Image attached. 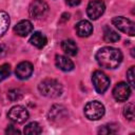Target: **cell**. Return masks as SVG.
Here are the masks:
<instances>
[{
  "mask_svg": "<svg viewBox=\"0 0 135 135\" xmlns=\"http://www.w3.org/2000/svg\"><path fill=\"white\" fill-rule=\"evenodd\" d=\"M96 60L101 68L116 69L122 61V53L120 50L112 46H104L97 51Z\"/></svg>",
  "mask_w": 135,
  "mask_h": 135,
  "instance_id": "cell-1",
  "label": "cell"
},
{
  "mask_svg": "<svg viewBox=\"0 0 135 135\" xmlns=\"http://www.w3.org/2000/svg\"><path fill=\"white\" fill-rule=\"evenodd\" d=\"M38 90L41 95L47 98H56L62 94V85L56 79H44L39 85Z\"/></svg>",
  "mask_w": 135,
  "mask_h": 135,
  "instance_id": "cell-2",
  "label": "cell"
},
{
  "mask_svg": "<svg viewBox=\"0 0 135 135\" xmlns=\"http://www.w3.org/2000/svg\"><path fill=\"white\" fill-rule=\"evenodd\" d=\"M104 111H105L104 105L97 100H93V101L88 102L84 107V110H83L85 117L90 120L100 119L104 115Z\"/></svg>",
  "mask_w": 135,
  "mask_h": 135,
  "instance_id": "cell-3",
  "label": "cell"
},
{
  "mask_svg": "<svg viewBox=\"0 0 135 135\" xmlns=\"http://www.w3.org/2000/svg\"><path fill=\"white\" fill-rule=\"evenodd\" d=\"M112 23L120 32H122L124 34H128L130 36H134V34H135V23L132 20H130L126 17H122V16H117V17H114L112 19Z\"/></svg>",
  "mask_w": 135,
  "mask_h": 135,
  "instance_id": "cell-4",
  "label": "cell"
},
{
  "mask_svg": "<svg viewBox=\"0 0 135 135\" xmlns=\"http://www.w3.org/2000/svg\"><path fill=\"white\" fill-rule=\"evenodd\" d=\"M92 82L97 93L103 94L110 86V78L101 71H95L92 75Z\"/></svg>",
  "mask_w": 135,
  "mask_h": 135,
  "instance_id": "cell-5",
  "label": "cell"
},
{
  "mask_svg": "<svg viewBox=\"0 0 135 135\" xmlns=\"http://www.w3.org/2000/svg\"><path fill=\"white\" fill-rule=\"evenodd\" d=\"M49 12V5L43 0H34L28 6V14L34 19H40Z\"/></svg>",
  "mask_w": 135,
  "mask_h": 135,
  "instance_id": "cell-6",
  "label": "cell"
},
{
  "mask_svg": "<svg viewBox=\"0 0 135 135\" xmlns=\"http://www.w3.org/2000/svg\"><path fill=\"white\" fill-rule=\"evenodd\" d=\"M105 11V4L102 0H92L89 2L86 6V15L89 16L90 19L96 20Z\"/></svg>",
  "mask_w": 135,
  "mask_h": 135,
  "instance_id": "cell-7",
  "label": "cell"
},
{
  "mask_svg": "<svg viewBox=\"0 0 135 135\" xmlns=\"http://www.w3.org/2000/svg\"><path fill=\"white\" fill-rule=\"evenodd\" d=\"M7 117L15 123H23L28 119V112L22 105H15L8 111Z\"/></svg>",
  "mask_w": 135,
  "mask_h": 135,
  "instance_id": "cell-8",
  "label": "cell"
},
{
  "mask_svg": "<svg viewBox=\"0 0 135 135\" xmlns=\"http://www.w3.org/2000/svg\"><path fill=\"white\" fill-rule=\"evenodd\" d=\"M131 95V89L126 82H118L113 89V97L116 101H127Z\"/></svg>",
  "mask_w": 135,
  "mask_h": 135,
  "instance_id": "cell-9",
  "label": "cell"
},
{
  "mask_svg": "<svg viewBox=\"0 0 135 135\" xmlns=\"http://www.w3.org/2000/svg\"><path fill=\"white\" fill-rule=\"evenodd\" d=\"M68 117L66 109L61 104H54L49 112V119L53 122H62Z\"/></svg>",
  "mask_w": 135,
  "mask_h": 135,
  "instance_id": "cell-10",
  "label": "cell"
},
{
  "mask_svg": "<svg viewBox=\"0 0 135 135\" xmlns=\"http://www.w3.org/2000/svg\"><path fill=\"white\" fill-rule=\"evenodd\" d=\"M33 72H34L33 64L28 61H22L16 66L15 74H16L17 78H19L21 80H24V79L30 78L32 76Z\"/></svg>",
  "mask_w": 135,
  "mask_h": 135,
  "instance_id": "cell-11",
  "label": "cell"
},
{
  "mask_svg": "<svg viewBox=\"0 0 135 135\" xmlns=\"http://www.w3.org/2000/svg\"><path fill=\"white\" fill-rule=\"evenodd\" d=\"M32 31H33V24L30 20H26V19L19 21L14 27V33L20 37L27 36Z\"/></svg>",
  "mask_w": 135,
  "mask_h": 135,
  "instance_id": "cell-12",
  "label": "cell"
},
{
  "mask_svg": "<svg viewBox=\"0 0 135 135\" xmlns=\"http://www.w3.org/2000/svg\"><path fill=\"white\" fill-rule=\"evenodd\" d=\"M75 30L79 37H89L93 33V25L88 20H80L75 25Z\"/></svg>",
  "mask_w": 135,
  "mask_h": 135,
  "instance_id": "cell-13",
  "label": "cell"
},
{
  "mask_svg": "<svg viewBox=\"0 0 135 135\" xmlns=\"http://www.w3.org/2000/svg\"><path fill=\"white\" fill-rule=\"evenodd\" d=\"M55 64L58 69H60L63 72H70L74 69L73 61L63 55H56L55 57Z\"/></svg>",
  "mask_w": 135,
  "mask_h": 135,
  "instance_id": "cell-14",
  "label": "cell"
},
{
  "mask_svg": "<svg viewBox=\"0 0 135 135\" xmlns=\"http://www.w3.org/2000/svg\"><path fill=\"white\" fill-rule=\"evenodd\" d=\"M30 42H31L32 45L36 46L37 49H42V47H44L46 45L47 38H46V36L43 33H41V32H35L31 36Z\"/></svg>",
  "mask_w": 135,
  "mask_h": 135,
  "instance_id": "cell-15",
  "label": "cell"
},
{
  "mask_svg": "<svg viewBox=\"0 0 135 135\" xmlns=\"http://www.w3.org/2000/svg\"><path fill=\"white\" fill-rule=\"evenodd\" d=\"M61 49L69 56H75L78 53L77 44L72 39H65V40H63L61 42Z\"/></svg>",
  "mask_w": 135,
  "mask_h": 135,
  "instance_id": "cell-16",
  "label": "cell"
},
{
  "mask_svg": "<svg viewBox=\"0 0 135 135\" xmlns=\"http://www.w3.org/2000/svg\"><path fill=\"white\" fill-rule=\"evenodd\" d=\"M119 35L111 26L105 25L103 27V39L107 42H117L119 40Z\"/></svg>",
  "mask_w": 135,
  "mask_h": 135,
  "instance_id": "cell-17",
  "label": "cell"
},
{
  "mask_svg": "<svg viewBox=\"0 0 135 135\" xmlns=\"http://www.w3.org/2000/svg\"><path fill=\"white\" fill-rule=\"evenodd\" d=\"M9 23H11V19L8 14L4 11H0V37H2L5 34V32L9 26Z\"/></svg>",
  "mask_w": 135,
  "mask_h": 135,
  "instance_id": "cell-18",
  "label": "cell"
},
{
  "mask_svg": "<svg viewBox=\"0 0 135 135\" xmlns=\"http://www.w3.org/2000/svg\"><path fill=\"white\" fill-rule=\"evenodd\" d=\"M23 132H24V134H28V135H37L42 132V128L40 127V124L38 122L33 121V122L27 123L24 127Z\"/></svg>",
  "mask_w": 135,
  "mask_h": 135,
  "instance_id": "cell-19",
  "label": "cell"
},
{
  "mask_svg": "<svg viewBox=\"0 0 135 135\" xmlns=\"http://www.w3.org/2000/svg\"><path fill=\"white\" fill-rule=\"evenodd\" d=\"M7 97L11 101H18L23 97V93L20 89H12L8 91Z\"/></svg>",
  "mask_w": 135,
  "mask_h": 135,
  "instance_id": "cell-20",
  "label": "cell"
},
{
  "mask_svg": "<svg viewBox=\"0 0 135 135\" xmlns=\"http://www.w3.org/2000/svg\"><path fill=\"white\" fill-rule=\"evenodd\" d=\"M123 116L128 120H134V105L133 103H128L123 108Z\"/></svg>",
  "mask_w": 135,
  "mask_h": 135,
  "instance_id": "cell-21",
  "label": "cell"
},
{
  "mask_svg": "<svg viewBox=\"0 0 135 135\" xmlns=\"http://www.w3.org/2000/svg\"><path fill=\"white\" fill-rule=\"evenodd\" d=\"M11 75V65L8 63H4L0 65V81L6 79Z\"/></svg>",
  "mask_w": 135,
  "mask_h": 135,
  "instance_id": "cell-22",
  "label": "cell"
},
{
  "mask_svg": "<svg viewBox=\"0 0 135 135\" xmlns=\"http://www.w3.org/2000/svg\"><path fill=\"white\" fill-rule=\"evenodd\" d=\"M117 131V126L115 124H105V126H102V128L99 129L98 133L99 134H113V133H116Z\"/></svg>",
  "mask_w": 135,
  "mask_h": 135,
  "instance_id": "cell-23",
  "label": "cell"
},
{
  "mask_svg": "<svg viewBox=\"0 0 135 135\" xmlns=\"http://www.w3.org/2000/svg\"><path fill=\"white\" fill-rule=\"evenodd\" d=\"M127 78H128V81H129V84L131 86H135L134 84V66H131L128 72H127Z\"/></svg>",
  "mask_w": 135,
  "mask_h": 135,
  "instance_id": "cell-24",
  "label": "cell"
},
{
  "mask_svg": "<svg viewBox=\"0 0 135 135\" xmlns=\"http://www.w3.org/2000/svg\"><path fill=\"white\" fill-rule=\"evenodd\" d=\"M5 133L9 134V135H12V134H20V131L18 129H16L14 126H8L7 129L5 130Z\"/></svg>",
  "mask_w": 135,
  "mask_h": 135,
  "instance_id": "cell-25",
  "label": "cell"
},
{
  "mask_svg": "<svg viewBox=\"0 0 135 135\" xmlns=\"http://www.w3.org/2000/svg\"><path fill=\"white\" fill-rule=\"evenodd\" d=\"M81 2V0H65V3L70 6H77L79 5Z\"/></svg>",
  "mask_w": 135,
  "mask_h": 135,
  "instance_id": "cell-26",
  "label": "cell"
}]
</instances>
